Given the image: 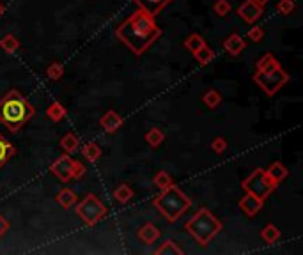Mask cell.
Returning a JSON list of instances; mask_svg holds the SVG:
<instances>
[{
    "instance_id": "cell-1",
    "label": "cell",
    "mask_w": 303,
    "mask_h": 255,
    "mask_svg": "<svg viewBox=\"0 0 303 255\" xmlns=\"http://www.w3.org/2000/svg\"><path fill=\"white\" fill-rule=\"evenodd\" d=\"M115 35L130 51H133L135 55H142L153 46L156 39L162 38V29L156 25L153 16L137 9L121 25H117Z\"/></svg>"
},
{
    "instance_id": "cell-2",
    "label": "cell",
    "mask_w": 303,
    "mask_h": 255,
    "mask_svg": "<svg viewBox=\"0 0 303 255\" xmlns=\"http://www.w3.org/2000/svg\"><path fill=\"white\" fill-rule=\"evenodd\" d=\"M35 115V106L20 90L11 89L0 98V124L11 133H18L20 128Z\"/></svg>"
},
{
    "instance_id": "cell-3",
    "label": "cell",
    "mask_w": 303,
    "mask_h": 255,
    "mask_svg": "<svg viewBox=\"0 0 303 255\" xmlns=\"http://www.w3.org/2000/svg\"><path fill=\"white\" fill-rule=\"evenodd\" d=\"M252 80L261 87V90L266 96H275L289 82V75L282 69L277 57L268 51L255 64V73Z\"/></svg>"
},
{
    "instance_id": "cell-4",
    "label": "cell",
    "mask_w": 303,
    "mask_h": 255,
    "mask_svg": "<svg viewBox=\"0 0 303 255\" xmlns=\"http://www.w3.org/2000/svg\"><path fill=\"white\" fill-rule=\"evenodd\" d=\"M153 206L162 213V216L167 222L174 223L190 209L191 201L183 193V190H179L177 186L172 185L169 188L162 190V193L153 198Z\"/></svg>"
},
{
    "instance_id": "cell-5",
    "label": "cell",
    "mask_w": 303,
    "mask_h": 255,
    "mask_svg": "<svg viewBox=\"0 0 303 255\" xmlns=\"http://www.w3.org/2000/svg\"><path fill=\"white\" fill-rule=\"evenodd\" d=\"M222 229H223V223L218 220L209 209H206V207L199 209L197 213L185 223V230L197 241V245H201V246L209 245L211 239L217 236Z\"/></svg>"
},
{
    "instance_id": "cell-6",
    "label": "cell",
    "mask_w": 303,
    "mask_h": 255,
    "mask_svg": "<svg viewBox=\"0 0 303 255\" xmlns=\"http://www.w3.org/2000/svg\"><path fill=\"white\" fill-rule=\"evenodd\" d=\"M277 186L278 185L266 174L264 169H254L248 177L243 179L241 183V188L245 190V193H252L262 201H266L277 190Z\"/></svg>"
},
{
    "instance_id": "cell-7",
    "label": "cell",
    "mask_w": 303,
    "mask_h": 255,
    "mask_svg": "<svg viewBox=\"0 0 303 255\" xmlns=\"http://www.w3.org/2000/svg\"><path fill=\"white\" fill-rule=\"evenodd\" d=\"M50 172L61 183H69L71 179H82L85 175V167L82 161L71 158V154H62L50 165Z\"/></svg>"
},
{
    "instance_id": "cell-8",
    "label": "cell",
    "mask_w": 303,
    "mask_h": 255,
    "mask_svg": "<svg viewBox=\"0 0 303 255\" xmlns=\"http://www.w3.org/2000/svg\"><path fill=\"white\" fill-rule=\"evenodd\" d=\"M77 214L89 227H94L106 216V206L103 204L98 195L87 193L77 204Z\"/></svg>"
},
{
    "instance_id": "cell-9",
    "label": "cell",
    "mask_w": 303,
    "mask_h": 255,
    "mask_svg": "<svg viewBox=\"0 0 303 255\" xmlns=\"http://www.w3.org/2000/svg\"><path fill=\"white\" fill-rule=\"evenodd\" d=\"M264 14V7H261L259 4H255L254 0H246L238 7V16L248 25H254L255 22L261 20V16Z\"/></svg>"
},
{
    "instance_id": "cell-10",
    "label": "cell",
    "mask_w": 303,
    "mask_h": 255,
    "mask_svg": "<svg viewBox=\"0 0 303 255\" xmlns=\"http://www.w3.org/2000/svg\"><path fill=\"white\" fill-rule=\"evenodd\" d=\"M238 207H239V211L245 214V216L254 218L255 214H257L259 211L264 207V201L259 198V197H255V195H252V193H246L245 197L238 202Z\"/></svg>"
},
{
    "instance_id": "cell-11",
    "label": "cell",
    "mask_w": 303,
    "mask_h": 255,
    "mask_svg": "<svg viewBox=\"0 0 303 255\" xmlns=\"http://www.w3.org/2000/svg\"><path fill=\"white\" fill-rule=\"evenodd\" d=\"M122 122H124L122 115L117 114L115 110H106L105 115L99 119V126H101V130L106 131V133H115V131L122 126Z\"/></svg>"
},
{
    "instance_id": "cell-12",
    "label": "cell",
    "mask_w": 303,
    "mask_h": 255,
    "mask_svg": "<svg viewBox=\"0 0 303 255\" xmlns=\"http://www.w3.org/2000/svg\"><path fill=\"white\" fill-rule=\"evenodd\" d=\"M131 2H135L138 6V9L146 11L147 14H151L154 18V16H158L162 13L172 0H131Z\"/></svg>"
},
{
    "instance_id": "cell-13",
    "label": "cell",
    "mask_w": 303,
    "mask_h": 255,
    "mask_svg": "<svg viewBox=\"0 0 303 255\" xmlns=\"http://www.w3.org/2000/svg\"><path fill=\"white\" fill-rule=\"evenodd\" d=\"M137 236H138V239H140V241L144 243V245L151 246L159 236H162V230H159L158 227L154 225V223L147 222V223H144L140 229L137 230Z\"/></svg>"
},
{
    "instance_id": "cell-14",
    "label": "cell",
    "mask_w": 303,
    "mask_h": 255,
    "mask_svg": "<svg viewBox=\"0 0 303 255\" xmlns=\"http://www.w3.org/2000/svg\"><path fill=\"white\" fill-rule=\"evenodd\" d=\"M222 46H223V50H225L227 53L236 57V55H239L243 50H245L246 43H245V39H243L239 34H230L229 38H227L225 41L222 43Z\"/></svg>"
},
{
    "instance_id": "cell-15",
    "label": "cell",
    "mask_w": 303,
    "mask_h": 255,
    "mask_svg": "<svg viewBox=\"0 0 303 255\" xmlns=\"http://www.w3.org/2000/svg\"><path fill=\"white\" fill-rule=\"evenodd\" d=\"M55 201H57V204L62 207V209H69V207H73L77 204V195H75L73 190L69 188H62L59 191L57 195H55Z\"/></svg>"
},
{
    "instance_id": "cell-16",
    "label": "cell",
    "mask_w": 303,
    "mask_h": 255,
    "mask_svg": "<svg viewBox=\"0 0 303 255\" xmlns=\"http://www.w3.org/2000/svg\"><path fill=\"white\" fill-rule=\"evenodd\" d=\"M264 170H266V174H268L270 177L273 179L275 183H277V185H278L280 181H284L287 175H289V170H287L280 161H273V163H271V165L268 167V169H264Z\"/></svg>"
},
{
    "instance_id": "cell-17",
    "label": "cell",
    "mask_w": 303,
    "mask_h": 255,
    "mask_svg": "<svg viewBox=\"0 0 303 255\" xmlns=\"http://www.w3.org/2000/svg\"><path fill=\"white\" fill-rule=\"evenodd\" d=\"M16 154V147L0 135V169Z\"/></svg>"
},
{
    "instance_id": "cell-18",
    "label": "cell",
    "mask_w": 303,
    "mask_h": 255,
    "mask_svg": "<svg viewBox=\"0 0 303 255\" xmlns=\"http://www.w3.org/2000/svg\"><path fill=\"white\" fill-rule=\"evenodd\" d=\"M146 142L151 149H158V147L165 142V133H163V130H159V128H156V126L151 128V130L146 133Z\"/></svg>"
},
{
    "instance_id": "cell-19",
    "label": "cell",
    "mask_w": 303,
    "mask_h": 255,
    "mask_svg": "<svg viewBox=\"0 0 303 255\" xmlns=\"http://www.w3.org/2000/svg\"><path fill=\"white\" fill-rule=\"evenodd\" d=\"M59 143H61V147L66 151V154H73V153H77L78 147H80V138L73 133V131H69V133L64 135Z\"/></svg>"
},
{
    "instance_id": "cell-20",
    "label": "cell",
    "mask_w": 303,
    "mask_h": 255,
    "mask_svg": "<svg viewBox=\"0 0 303 255\" xmlns=\"http://www.w3.org/2000/svg\"><path fill=\"white\" fill-rule=\"evenodd\" d=\"M67 115V110L64 108V106L61 105L59 101H54V103H50L48 105V108H46V117L50 119V121H54V122H61L64 117Z\"/></svg>"
},
{
    "instance_id": "cell-21",
    "label": "cell",
    "mask_w": 303,
    "mask_h": 255,
    "mask_svg": "<svg viewBox=\"0 0 303 255\" xmlns=\"http://www.w3.org/2000/svg\"><path fill=\"white\" fill-rule=\"evenodd\" d=\"M280 229H278L275 223H268V225L264 227V229L261 230V238L264 243H268V245H275V243L280 239Z\"/></svg>"
},
{
    "instance_id": "cell-22",
    "label": "cell",
    "mask_w": 303,
    "mask_h": 255,
    "mask_svg": "<svg viewBox=\"0 0 303 255\" xmlns=\"http://www.w3.org/2000/svg\"><path fill=\"white\" fill-rule=\"evenodd\" d=\"M133 198V188L130 185H119L114 190V201L119 204H128Z\"/></svg>"
},
{
    "instance_id": "cell-23",
    "label": "cell",
    "mask_w": 303,
    "mask_h": 255,
    "mask_svg": "<svg viewBox=\"0 0 303 255\" xmlns=\"http://www.w3.org/2000/svg\"><path fill=\"white\" fill-rule=\"evenodd\" d=\"M202 101H204V105L209 110H215V108H218V106L222 105V94L218 93V90H215V89H209V90H206V93L202 94Z\"/></svg>"
},
{
    "instance_id": "cell-24",
    "label": "cell",
    "mask_w": 303,
    "mask_h": 255,
    "mask_svg": "<svg viewBox=\"0 0 303 255\" xmlns=\"http://www.w3.org/2000/svg\"><path fill=\"white\" fill-rule=\"evenodd\" d=\"M154 253H156V255H175V253L181 255L185 252H183V248H179L175 241H172V239H167V241L162 243V246H159V248L154 250Z\"/></svg>"
},
{
    "instance_id": "cell-25",
    "label": "cell",
    "mask_w": 303,
    "mask_h": 255,
    "mask_svg": "<svg viewBox=\"0 0 303 255\" xmlns=\"http://www.w3.org/2000/svg\"><path fill=\"white\" fill-rule=\"evenodd\" d=\"M82 156L87 159V161H96L99 156H101V147L98 145L96 142H89L82 147Z\"/></svg>"
},
{
    "instance_id": "cell-26",
    "label": "cell",
    "mask_w": 303,
    "mask_h": 255,
    "mask_svg": "<svg viewBox=\"0 0 303 255\" xmlns=\"http://www.w3.org/2000/svg\"><path fill=\"white\" fill-rule=\"evenodd\" d=\"M193 57L197 59V62L201 64V66H207V64H209L215 59V51L211 50L207 45H204V46L199 48V50L193 51Z\"/></svg>"
},
{
    "instance_id": "cell-27",
    "label": "cell",
    "mask_w": 303,
    "mask_h": 255,
    "mask_svg": "<svg viewBox=\"0 0 303 255\" xmlns=\"http://www.w3.org/2000/svg\"><path fill=\"white\" fill-rule=\"evenodd\" d=\"M0 48H2L6 53H14L20 48V41L16 39V35L13 34H6L4 38H0Z\"/></svg>"
},
{
    "instance_id": "cell-28",
    "label": "cell",
    "mask_w": 303,
    "mask_h": 255,
    "mask_svg": "<svg viewBox=\"0 0 303 255\" xmlns=\"http://www.w3.org/2000/svg\"><path fill=\"white\" fill-rule=\"evenodd\" d=\"M153 185L156 186V188L162 191L165 188H169V186L174 185L172 177H170L169 172H165V170H159V172H156V175L153 177Z\"/></svg>"
},
{
    "instance_id": "cell-29",
    "label": "cell",
    "mask_w": 303,
    "mask_h": 255,
    "mask_svg": "<svg viewBox=\"0 0 303 255\" xmlns=\"http://www.w3.org/2000/svg\"><path fill=\"white\" fill-rule=\"evenodd\" d=\"M64 75V66L61 62H51L50 66L46 67V78L54 80V82H57V80H61Z\"/></svg>"
},
{
    "instance_id": "cell-30",
    "label": "cell",
    "mask_w": 303,
    "mask_h": 255,
    "mask_svg": "<svg viewBox=\"0 0 303 255\" xmlns=\"http://www.w3.org/2000/svg\"><path fill=\"white\" fill-rule=\"evenodd\" d=\"M204 45H206V41L199 34H191L185 39V48L188 51H191V53H193L195 50H199L201 46H204Z\"/></svg>"
},
{
    "instance_id": "cell-31",
    "label": "cell",
    "mask_w": 303,
    "mask_h": 255,
    "mask_svg": "<svg viewBox=\"0 0 303 255\" xmlns=\"http://www.w3.org/2000/svg\"><path fill=\"white\" fill-rule=\"evenodd\" d=\"M296 9V2L294 0H278L277 2V13L282 16H289Z\"/></svg>"
},
{
    "instance_id": "cell-32",
    "label": "cell",
    "mask_w": 303,
    "mask_h": 255,
    "mask_svg": "<svg viewBox=\"0 0 303 255\" xmlns=\"http://www.w3.org/2000/svg\"><path fill=\"white\" fill-rule=\"evenodd\" d=\"M227 147H229V143L223 137H217L213 142H211V151H213L215 154H223L227 151Z\"/></svg>"
},
{
    "instance_id": "cell-33",
    "label": "cell",
    "mask_w": 303,
    "mask_h": 255,
    "mask_svg": "<svg viewBox=\"0 0 303 255\" xmlns=\"http://www.w3.org/2000/svg\"><path fill=\"white\" fill-rule=\"evenodd\" d=\"M213 11L217 13L218 16H227L229 14V11H230V4L227 2V0H215V4H213Z\"/></svg>"
},
{
    "instance_id": "cell-34",
    "label": "cell",
    "mask_w": 303,
    "mask_h": 255,
    "mask_svg": "<svg viewBox=\"0 0 303 255\" xmlns=\"http://www.w3.org/2000/svg\"><path fill=\"white\" fill-rule=\"evenodd\" d=\"M262 38H264V30H262L261 27H252V29L248 30V39H250V41L259 43Z\"/></svg>"
},
{
    "instance_id": "cell-35",
    "label": "cell",
    "mask_w": 303,
    "mask_h": 255,
    "mask_svg": "<svg viewBox=\"0 0 303 255\" xmlns=\"http://www.w3.org/2000/svg\"><path fill=\"white\" fill-rule=\"evenodd\" d=\"M9 227H11V223L9 220H7L4 214H0V238H4L7 234V230H9Z\"/></svg>"
},
{
    "instance_id": "cell-36",
    "label": "cell",
    "mask_w": 303,
    "mask_h": 255,
    "mask_svg": "<svg viewBox=\"0 0 303 255\" xmlns=\"http://www.w3.org/2000/svg\"><path fill=\"white\" fill-rule=\"evenodd\" d=\"M254 2H255V4H259V6H261V7H264L266 4L270 2V0H254Z\"/></svg>"
},
{
    "instance_id": "cell-37",
    "label": "cell",
    "mask_w": 303,
    "mask_h": 255,
    "mask_svg": "<svg viewBox=\"0 0 303 255\" xmlns=\"http://www.w3.org/2000/svg\"><path fill=\"white\" fill-rule=\"evenodd\" d=\"M4 13H6V6H4V4L0 2V18L4 16Z\"/></svg>"
}]
</instances>
